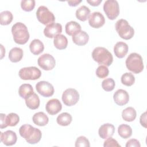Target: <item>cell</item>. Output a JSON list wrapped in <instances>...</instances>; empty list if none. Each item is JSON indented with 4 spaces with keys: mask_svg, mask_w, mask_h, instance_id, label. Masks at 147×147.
Segmentation results:
<instances>
[{
    "mask_svg": "<svg viewBox=\"0 0 147 147\" xmlns=\"http://www.w3.org/2000/svg\"><path fill=\"white\" fill-rule=\"evenodd\" d=\"M113 99L117 105L119 106H123L128 103L129 100V95L126 90L119 89L114 94Z\"/></svg>",
    "mask_w": 147,
    "mask_h": 147,
    "instance_id": "obj_16",
    "label": "cell"
},
{
    "mask_svg": "<svg viewBox=\"0 0 147 147\" xmlns=\"http://www.w3.org/2000/svg\"><path fill=\"white\" fill-rule=\"evenodd\" d=\"M79 99V94L74 88H67L62 95V100L67 106L75 105Z\"/></svg>",
    "mask_w": 147,
    "mask_h": 147,
    "instance_id": "obj_9",
    "label": "cell"
},
{
    "mask_svg": "<svg viewBox=\"0 0 147 147\" xmlns=\"http://www.w3.org/2000/svg\"><path fill=\"white\" fill-rule=\"evenodd\" d=\"M125 63L127 68L134 74H139L144 69L142 58L137 53H130L127 57Z\"/></svg>",
    "mask_w": 147,
    "mask_h": 147,
    "instance_id": "obj_4",
    "label": "cell"
},
{
    "mask_svg": "<svg viewBox=\"0 0 147 147\" xmlns=\"http://www.w3.org/2000/svg\"><path fill=\"white\" fill-rule=\"evenodd\" d=\"M115 29L121 38L124 40L131 38L134 34V30L124 19L118 20L115 24Z\"/></svg>",
    "mask_w": 147,
    "mask_h": 147,
    "instance_id": "obj_5",
    "label": "cell"
},
{
    "mask_svg": "<svg viewBox=\"0 0 147 147\" xmlns=\"http://www.w3.org/2000/svg\"><path fill=\"white\" fill-rule=\"evenodd\" d=\"M13 18L12 13L8 11H3L0 13V24L2 25H7L10 24Z\"/></svg>",
    "mask_w": 147,
    "mask_h": 147,
    "instance_id": "obj_31",
    "label": "cell"
},
{
    "mask_svg": "<svg viewBox=\"0 0 147 147\" xmlns=\"http://www.w3.org/2000/svg\"><path fill=\"white\" fill-rule=\"evenodd\" d=\"M89 25L94 28H99L105 23L103 15L100 12L95 11L91 14L88 17Z\"/></svg>",
    "mask_w": 147,
    "mask_h": 147,
    "instance_id": "obj_12",
    "label": "cell"
},
{
    "mask_svg": "<svg viewBox=\"0 0 147 147\" xmlns=\"http://www.w3.org/2000/svg\"><path fill=\"white\" fill-rule=\"evenodd\" d=\"M90 14V9L86 6L83 5L76 11V18L81 21H85L87 20Z\"/></svg>",
    "mask_w": 147,
    "mask_h": 147,
    "instance_id": "obj_26",
    "label": "cell"
},
{
    "mask_svg": "<svg viewBox=\"0 0 147 147\" xmlns=\"http://www.w3.org/2000/svg\"><path fill=\"white\" fill-rule=\"evenodd\" d=\"M109 71L108 68L105 65H100L96 69V75L99 78H105L108 76Z\"/></svg>",
    "mask_w": 147,
    "mask_h": 147,
    "instance_id": "obj_36",
    "label": "cell"
},
{
    "mask_svg": "<svg viewBox=\"0 0 147 147\" xmlns=\"http://www.w3.org/2000/svg\"><path fill=\"white\" fill-rule=\"evenodd\" d=\"M131 146H136V147H140L141 145L139 142L136 139H130L126 142V147H131Z\"/></svg>",
    "mask_w": 147,
    "mask_h": 147,
    "instance_id": "obj_39",
    "label": "cell"
},
{
    "mask_svg": "<svg viewBox=\"0 0 147 147\" xmlns=\"http://www.w3.org/2000/svg\"><path fill=\"white\" fill-rule=\"evenodd\" d=\"M14 41L20 45L26 44L29 39V33L26 26L22 22H17L11 28Z\"/></svg>",
    "mask_w": 147,
    "mask_h": 147,
    "instance_id": "obj_2",
    "label": "cell"
},
{
    "mask_svg": "<svg viewBox=\"0 0 147 147\" xmlns=\"http://www.w3.org/2000/svg\"><path fill=\"white\" fill-rule=\"evenodd\" d=\"M37 91L44 97H50L54 94V87L52 84L46 81L38 82L36 84Z\"/></svg>",
    "mask_w": 147,
    "mask_h": 147,
    "instance_id": "obj_11",
    "label": "cell"
},
{
    "mask_svg": "<svg viewBox=\"0 0 147 147\" xmlns=\"http://www.w3.org/2000/svg\"><path fill=\"white\" fill-rule=\"evenodd\" d=\"M19 133L20 136L25 138L27 142L30 144L38 143L40 141L42 136L40 130L29 124L22 125L20 127Z\"/></svg>",
    "mask_w": 147,
    "mask_h": 147,
    "instance_id": "obj_1",
    "label": "cell"
},
{
    "mask_svg": "<svg viewBox=\"0 0 147 147\" xmlns=\"http://www.w3.org/2000/svg\"><path fill=\"white\" fill-rule=\"evenodd\" d=\"M128 45L124 42H118L114 47V52L115 55L119 58H123L125 56L128 52Z\"/></svg>",
    "mask_w": 147,
    "mask_h": 147,
    "instance_id": "obj_19",
    "label": "cell"
},
{
    "mask_svg": "<svg viewBox=\"0 0 147 147\" xmlns=\"http://www.w3.org/2000/svg\"><path fill=\"white\" fill-rule=\"evenodd\" d=\"M82 2L81 0H74V1H67L68 5L70 6H76L78 5H79Z\"/></svg>",
    "mask_w": 147,
    "mask_h": 147,
    "instance_id": "obj_43",
    "label": "cell"
},
{
    "mask_svg": "<svg viewBox=\"0 0 147 147\" xmlns=\"http://www.w3.org/2000/svg\"><path fill=\"white\" fill-rule=\"evenodd\" d=\"M115 131V127L111 123H105L100 126L98 133L100 137L102 139H107L113 136Z\"/></svg>",
    "mask_w": 147,
    "mask_h": 147,
    "instance_id": "obj_17",
    "label": "cell"
},
{
    "mask_svg": "<svg viewBox=\"0 0 147 147\" xmlns=\"http://www.w3.org/2000/svg\"><path fill=\"white\" fill-rule=\"evenodd\" d=\"M0 138L1 142L6 146L14 145L17 140L16 133L12 130H7L3 133L1 132Z\"/></svg>",
    "mask_w": 147,
    "mask_h": 147,
    "instance_id": "obj_15",
    "label": "cell"
},
{
    "mask_svg": "<svg viewBox=\"0 0 147 147\" xmlns=\"http://www.w3.org/2000/svg\"><path fill=\"white\" fill-rule=\"evenodd\" d=\"M30 52L35 55H38L42 53L44 49L43 43L38 39L33 40L29 45Z\"/></svg>",
    "mask_w": 147,
    "mask_h": 147,
    "instance_id": "obj_22",
    "label": "cell"
},
{
    "mask_svg": "<svg viewBox=\"0 0 147 147\" xmlns=\"http://www.w3.org/2000/svg\"><path fill=\"white\" fill-rule=\"evenodd\" d=\"M62 32V26L59 23H52L47 25L44 30V35L48 38H53Z\"/></svg>",
    "mask_w": 147,
    "mask_h": 147,
    "instance_id": "obj_13",
    "label": "cell"
},
{
    "mask_svg": "<svg viewBox=\"0 0 147 147\" xmlns=\"http://www.w3.org/2000/svg\"><path fill=\"white\" fill-rule=\"evenodd\" d=\"M36 16L38 21L45 25L53 23L55 17L52 12L45 6H40L37 10Z\"/></svg>",
    "mask_w": 147,
    "mask_h": 147,
    "instance_id": "obj_6",
    "label": "cell"
},
{
    "mask_svg": "<svg viewBox=\"0 0 147 147\" xmlns=\"http://www.w3.org/2000/svg\"><path fill=\"white\" fill-rule=\"evenodd\" d=\"M6 116L5 114L3 113L1 114V129H2L7 127L6 123Z\"/></svg>",
    "mask_w": 147,
    "mask_h": 147,
    "instance_id": "obj_41",
    "label": "cell"
},
{
    "mask_svg": "<svg viewBox=\"0 0 147 147\" xmlns=\"http://www.w3.org/2000/svg\"><path fill=\"white\" fill-rule=\"evenodd\" d=\"M40 99L38 96L34 92L25 99V103L27 107L31 110H35L40 106Z\"/></svg>",
    "mask_w": 147,
    "mask_h": 147,
    "instance_id": "obj_20",
    "label": "cell"
},
{
    "mask_svg": "<svg viewBox=\"0 0 147 147\" xmlns=\"http://www.w3.org/2000/svg\"><path fill=\"white\" fill-rule=\"evenodd\" d=\"M23 57V51L21 48L18 47L13 48L9 52V58L13 63H17L20 61Z\"/></svg>",
    "mask_w": 147,
    "mask_h": 147,
    "instance_id": "obj_23",
    "label": "cell"
},
{
    "mask_svg": "<svg viewBox=\"0 0 147 147\" xmlns=\"http://www.w3.org/2000/svg\"><path fill=\"white\" fill-rule=\"evenodd\" d=\"M62 109V105L60 100L54 98L48 101L45 106L47 113L52 115H56L59 113Z\"/></svg>",
    "mask_w": 147,
    "mask_h": 147,
    "instance_id": "obj_14",
    "label": "cell"
},
{
    "mask_svg": "<svg viewBox=\"0 0 147 147\" xmlns=\"http://www.w3.org/2000/svg\"><path fill=\"white\" fill-rule=\"evenodd\" d=\"M102 0H87V2L93 6H98L102 2Z\"/></svg>",
    "mask_w": 147,
    "mask_h": 147,
    "instance_id": "obj_42",
    "label": "cell"
},
{
    "mask_svg": "<svg viewBox=\"0 0 147 147\" xmlns=\"http://www.w3.org/2000/svg\"><path fill=\"white\" fill-rule=\"evenodd\" d=\"M18 75L23 80H37L41 75V71L36 67H28L21 68L18 72Z\"/></svg>",
    "mask_w": 147,
    "mask_h": 147,
    "instance_id": "obj_8",
    "label": "cell"
},
{
    "mask_svg": "<svg viewBox=\"0 0 147 147\" xmlns=\"http://www.w3.org/2000/svg\"><path fill=\"white\" fill-rule=\"evenodd\" d=\"M72 117L68 113H63L59 115L57 117V123L61 126H65L69 125L72 122Z\"/></svg>",
    "mask_w": 147,
    "mask_h": 147,
    "instance_id": "obj_29",
    "label": "cell"
},
{
    "mask_svg": "<svg viewBox=\"0 0 147 147\" xmlns=\"http://www.w3.org/2000/svg\"><path fill=\"white\" fill-rule=\"evenodd\" d=\"M34 92L33 88L30 84H23L21 85L18 89L19 95L24 99H26L28 96Z\"/></svg>",
    "mask_w": 147,
    "mask_h": 147,
    "instance_id": "obj_27",
    "label": "cell"
},
{
    "mask_svg": "<svg viewBox=\"0 0 147 147\" xmlns=\"http://www.w3.org/2000/svg\"><path fill=\"white\" fill-rule=\"evenodd\" d=\"M121 83L126 86H132L135 82L134 76L130 72H126L121 76Z\"/></svg>",
    "mask_w": 147,
    "mask_h": 147,
    "instance_id": "obj_32",
    "label": "cell"
},
{
    "mask_svg": "<svg viewBox=\"0 0 147 147\" xmlns=\"http://www.w3.org/2000/svg\"><path fill=\"white\" fill-rule=\"evenodd\" d=\"M115 86L114 80L111 78H107L102 83V87L106 91H111L114 90Z\"/></svg>",
    "mask_w": 147,
    "mask_h": 147,
    "instance_id": "obj_34",
    "label": "cell"
},
{
    "mask_svg": "<svg viewBox=\"0 0 147 147\" xmlns=\"http://www.w3.org/2000/svg\"><path fill=\"white\" fill-rule=\"evenodd\" d=\"M104 147H110V146H117L120 147L121 145L118 143L117 141L111 137H109L104 142Z\"/></svg>",
    "mask_w": 147,
    "mask_h": 147,
    "instance_id": "obj_38",
    "label": "cell"
},
{
    "mask_svg": "<svg viewBox=\"0 0 147 147\" xmlns=\"http://www.w3.org/2000/svg\"><path fill=\"white\" fill-rule=\"evenodd\" d=\"M103 10L109 20H115L119 14L118 2L115 0L106 1L103 4Z\"/></svg>",
    "mask_w": 147,
    "mask_h": 147,
    "instance_id": "obj_7",
    "label": "cell"
},
{
    "mask_svg": "<svg viewBox=\"0 0 147 147\" xmlns=\"http://www.w3.org/2000/svg\"><path fill=\"white\" fill-rule=\"evenodd\" d=\"M32 120L33 123L36 125L44 126L48 124L49 118L44 112H38L33 115Z\"/></svg>",
    "mask_w": 147,
    "mask_h": 147,
    "instance_id": "obj_21",
    "label": "cell"
},
{
    "mask_svg": "<svg viewBox=\"0 0 147 147\" xmlns=\"http://www.w3.org/2000/svg\"><path fill=\"white\" fill-rule=\"evenodd\" d=\"M140 122L141 125L146 128V113L144 112L143 114H141L140 119Z\"/></svg>",
    "mask_w": 147,
    "mask_h": 147,
    "instance_id": "obj_40",
    "label": "cell"
},
{
    "mask_svg": "<svg viewBox=\"0 0 147 147\" xmlns=\"http://www.w3.org/2000/svg\"><path fill=\"white\" fill-rule=\"evenodd\" d=\"M118 133L121 137L126 139L131 136L132 129L129 125L122 124L118 128Z\"/></svg>",
    "mask_w": 147,
    "mask_h": 147,
    "instance_id": "obj_30",
    "label": "cell"
},
{
    "mask_svg": "<svg viewBox=\"0 0 147 147\" xmlns=\"http://www.w3.org/2000/svg\"><path fill=\"white\" fill-rule=\"evenodd\" d=\"M35 3L34 0H22L21 2V7L25 11H30L34 8Z\"/></svg>",
    "mask_w": 147,
    "mask_h": 147,
    "instance_id": "obj_35",
    "label": "cell"
},
{
    "mask_svg": "<svg viewBox=\"0 0 147 147\" xmlns=\"http://www.w3.org/2000/svg\"><path fill=\"white\" fill-rule=\"evenodd\" d=\"M137 116L136 110L132 107H128L122 112V118L127 122L133 121Z\"/></svg>",
    "mask_w": 147,
    "mask_h": 147,
    "instance_id": "obj_25",
    "label": "cell"
},
{
    "mask_svg": "<svg viewBox=\"0 0 147 147\" xmlns=\"http://www.w3.org/2000/svg\"><path fill=\"white\" fill-rule=\"evenodd\" d=\"M37 63L42 69L49 71L55 67L56 61L54 57L50 54L44 53L38 57Z\"/></svg>",
    "mask_w": 147,
    "mask_h": 147,
    "instance_id": "obj_10",
    "label": "cell"
},
{
    "mask_svg": "<svg viewBox=\"0 0 147 147\" xmlns=\"http://www.w3.org/2000/svg\"><path fill=\"white\" fill-rule=\"evenodd\" d=\"M65 32L69 36H72L75 33L78 31L81 30L80 25L76 21H70L65 25Z\"/></svg>",
    "mask_w": 147,
    "mask_h": 147,
    "instance_id": "obj_28",
    "label": "cell"
},
{
    "mask_svg": "<svg viewBox=\"0 0 147 147\" xmlns=\"http://www.w3.org/2000/svg\"><path fill=\"white\" fill-rule=\"evenodd\" d=\"M76 147H89L90 146L88 140L84 136L79 137L75 142Z\"/></svg>",
    "mask_w": 147,
    "mask_h": 147,
    "instance_id": "obj_37",
    "label": "cell"
},
{
    "mask_svg": "<svg viewBox=\"0 0 147 147\" xmlns=\"http://www.w3.org/2000/svg\"><path fill=\"white\" fill-rule=\"evenodd\" d=\"M53 44L57 49L60 50L64 49L67 47L68 40L64 35L59 34L54 38Z\"/></svg>",
    "mask_w": 147,
    "mask_h": 147,
    "instance_id": "obj_24",
    "label": "cell"
},
{
    "mask_svg": "<svg viewBox=\"0 0 147 147\" xmlns=\"http://www.w3.org/2000/svg\"><path fill=\"white\" fill-rule=\"evenodd\" d=\"M20 121L19 116L14 113L9 114L6 117V125L8 126H14L17 125Z\"/></svg>",
    "mask_w": 147,
    "mask_h": 147,
    "instance_id": "obj_33",
    "label": "cell"
},
{
    "mask_svg": "<svg viewBox=\"0 0 147 147\" xmlns=\"http://www.w3.org/2000/svg\"><path fill=\"white\" fill-rule=\"evenodd\" d=\"M89 40L88 34L83 30H79L72 35L73 42L79 46L86 45Z\"/></svg>",
    "mask_w": 147,
    "mask_h": 147,
    "instance_id": "obj_18",
    "label": "cell"
},
{
    "mask_svg": "<svg viewBox=\"0 0 147 147\" xmlns=\"http://www.w3.org/2000/svg\"><path fill=\"white\" fill-rule=\"evenodd\" d=\"M93 60L99 64H103L106 67L110 66L113 61L112 54L104 47H96L92 52Z\"/></svg>",
    "mask_w": 147,
    "mask_h": 147,
    "instance_id": "obj_3",
    "label": "cell"
}]
</instances>
